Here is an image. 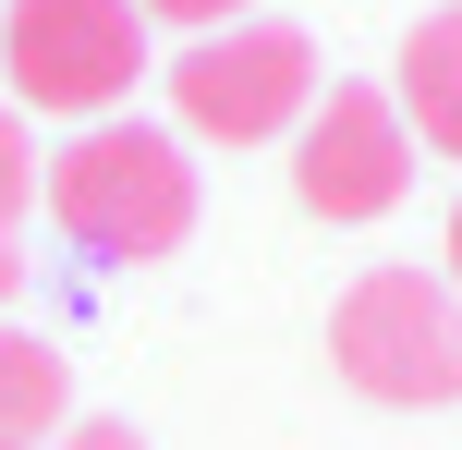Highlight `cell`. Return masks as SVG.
<instances>
[{
    "label": "cell",
    "mask_w": 462,
    "mask_h": 450,
    "mask_svg": "<svg viewBox=\"0 0 462 450\" xmlns=\"http://www.w3.org/2000/svg\"><path fill=\"white\" fill-rule=\"evenodd\" d=\"M328 365L390 414L462 402V292L426 280V268H365L328 317Z\"/></svg>",
    "instance_id": "cell-2"
},
{
    "label": "cell",
    "mask_w": 462,
    "mask_h": 450,
    "mask_svg": "<svg viewBox=\"0 0 462 450\" xmlns=\"http://www.w3.org/2000/svg\"><path fill=\"white\" fill-rule=\"evenodd\" d=\"M171 110H183V134L208 146H268V134H304V110H317V49H304V24H219V37H183L171 49Z\"/></svg>",
    "instance_id": "cell-3"
},
{
    "label": "cell",
    "mask_w": 462,
    "mask_h": 450,
    "mask_svg": "<svg viewBox=\"0 0 462 450\" xmlns=\"http://www.w3.org/2000/svg\"><path fill=\"white\" fill-rule=\"evenodd\" d=\"M24 207H37V146H24V110L0 97V243H13Z\"/></svg>",
    "instance_id": "cell-8"
},
{
    "label": "cell",
    "mask_w": 462,
    "mask_h": 450,
    "mask_svg": "<svg viewBox=\"0 0 462 450\" xmlns=\"http://www.w3.org/2000/svg\"><path fill=\"white\" fill-rule=\"evenodd\" d=\"M61 414H73V365H61V341L0 329V450H49V438H61Z\"/></svg>",
    "instance_id": "cell-7"
},
{
    "label": "cell",
    "mask_w": 462,
    "mask_h": 450,
    "mask_svg": "<svg viewBox=\"0 0 462 450\" xmlns=\"http://www.w3.org/2000/svg\"><path fill=\"white\" fill-rule=\"evenodd\" d=\"M13 292H24V256H13V243H0V305H13Z\"/></svg>",
    "instance_id": "cell-11"
},
{
    "label": "cell",
    "mask_w": 462,
    "mask_h": 450,
    "mask_svg": "<svg viewBox=\"0 0 462 450\" xmlns=\"http://www.w3.org/2000/svg\"><path fill=\"white\" fill-rule=\"evenodd\" d=\"M0 73H13V110L110 122L146 73V13L134 0H13L0 13Z\"/></svg>",
    "instance_id": "cell-4"
},
{
    "label": "cell",
    "mask_w": 462,
    "mask_h": 450,
    "mask_svg": "<svg viewBox=\"0 0 462 450\" xmlns=\"http://www.w3.org/2000/svg\"><path fill=\"white\" fill-rule=\"evenodd\" d=\"M146 24H183V37H219V24H244L255 0H134Z\"/></svg>",
    "instance_id": "cell-9"
},
{
    "label": "cell",
    "mask_w": 462,
    "mask_h": 450,
    "mask_svg": "<svg viewBox=\"0 0 462 450\" xmlns=\"http://www.w3.org/2000/svg\"><path fill=\"white\" fill-rule=\"evenodd\" d=\"M414 159L426 146H414V122H402L390 86H328L304 110V134H292V195L328 232H365V219H390L414 195Z\"/></svg>",
    "instance_id": "cell-5"
},
{
    "label": "cell",
    "mask_w": 462,
    "mask_h": 450,
    "mask_svg": "<svg viewBox=\"0 0 462 450\" xmlns=\"http://www.w3.org/2000/svg\"><path fill=\"white\" fill-rule=\"evenodd\" d=\"M49 450H146V438H134V427H61Z\"/></svg>",
    "instance_id": "cell-10"
},
{
    "label": "cell",
    "mask_w": 462,
    "mask_h": 450,
    "mask_svg": "<svg viewBox=\"0 0 462 450\" xmlns=\"http://www.w3.org/2000/svg\"><path fill=\"white\" fill-rule=\"evenodd\" d=\"M439 280H450V292H462V207H450V268H439Z\"/></svg>",
    "instance_id": "cell-12"
},
{
    "label": "cell",
    "mask_w": 462,
    "mask_h": 450,
    "mask_svg": "<svg viewBox=\"0 0 462 450\" xmlns=\"http://www.w3.org/2000/svg\"><path fill=\"white\" fill-rule=\"evenodd\" d=\"M390 97H402V122H414V146L462 159V0L402 37V86H390Z\"/></svg>",
    "instance_id": "cell-6"
},
{
    "label": "cell",
    "mask_w": 462,
    "mask_h": 450,
    "mask_svg": "<svg viewBox=\"0 0 462 450\" xmlns=\"http://www.w3.org/2000/svg\"><path fill=\"white\" fill-rule=\"evenodd\" d=\"M49 219H61L86 256L110 268H146L171 256V243L195 232V159L183 134H159V122H73V146L49 159Z\"/></svg>",
    "instance_id": "cell-1"
}]
</instances>
